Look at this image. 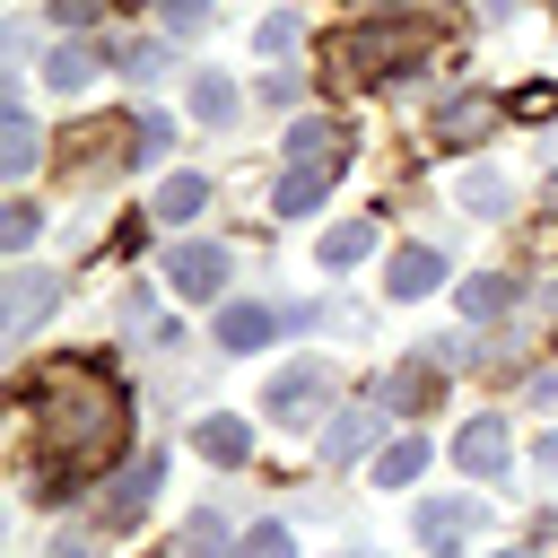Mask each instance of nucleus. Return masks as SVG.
I'll list each match as a JSON object with an SVG mask.
<instances>
[{
    "mask_svg": "<svg viewBox=\"0 0 558 558\" xmlns=\"http://www.w3.org/2000/svg\"><path fill=\"white\" fill-rule=\"evenodd\" d=\"M9 401L35 418V453H26V497L35 506L61 497V488H87L131 445V392L105 357H61L44 375H17Z\"/></svg>",
    "mask_w": 558,
    "mask_h": 558,
    "instance_id": "obj_1",
    "label": "nucleus"
},
{
    "mask_svg": "<svg viewBox=\"0 0 558 558\" xmlns=\"http://www.w3.org/2000/svg\"><path fill=\"white\" fill-rule=\"evenodd\" d=\"M418 61H427V26H418V17H392V9L323 35V70H331V78H401V70H418Z\"/></svg>",
    "mask_w": 558,
    "mask_h": 558,
    "instance_id": "obj_2",
    "label": "nucleus"
},
{
    "mask_svg": "<svg viewBox=\"0 0 558 558\" xmlns=\"http://www.w3.org/2000/svg\"><path fill=\"white\" fill-rule=\"evenodd\" d=\"M331 392H340L331 357H296V366H279V375H270L262 410H270L279 427H314V418H331Z\"/></svg>",
    "mask_w": 558,
    "mask_h": 558,
    "instance_id": "obj_3",
    "label": "nucleus"
},
{
    "mask_svg": "<svg viewBox=\"0 0 558 558\" xmlns=\"http://www.w3.org/2000/svg\"><path fill=\"white\" fill-rule=\"evenodd\" d=\"M497 113H506V105H497L488 87H453V96H436L427 140H436V148H480V140L497 131Z\"/></svg>",
    "mask_w": 558,
    "mask_h": 558,
    "instance_id": "obj_4",
    "label": "nucleus"
},
{
    "mask_svg": "<svg viewBox=\"0 0 558 558\" xmlns=\"http://www.w3.org/2000/svg\"><path fill=\"white\" fill-rule=\"evenodd\" d=\"M384 401H349V410H331V427H323V462L331 471H349V462H375L384 453Z\"/></svg>",
    "mask_w": 558,
    "mask_h": 558,
    "instance_id": "obj_5",
    "label": "nucleus"
},
{
    "mask_svg": "<svg viewBox=\"0 0 558 558\" xmlns=\"http://www.w3.org/2000/svg\"><path fill=\"white\" fill-rule=\"evenodd\" d=\"M157 488H166V453L122 462V471H113V488L96 497V523H105V532H131V523L148 514V497H157Z\"/></svg>",
    "mask_w": 558,
    "mask_h": 558,
    "instance_id": "obj_6",
    "label": "nucleus"
},
{
    "mask_svg": "<svg viewBox=\"0 0 558 558\" xmlns=\"http://www.w3.org/2000/svg\"><path fill=\"white\" fill-rule=\"evenodd\" d=\"M227 270H235V253H227V244H201V235H183V244L166 253V279H174V296H192V305L227 296Z\"/></svg>",
    "mask_w": 558,
    "mask_h": 558,
    "instance_id": "obj_7",
    "label": "nucleus"
},
{
    "mask_svg": "<svg viewBox=\"0 0 558 558\" xmlns=\"http://www.w3.org/2000/svg\"><path fill=\"white\" fill-rule=\"evenodd\" d=\"M480 523H488V497H471V488H462V497H418V514H410V532L427 541V558L453 549V541L480 532Z\"/></svg>",
    "mask_w": 558,
    "mask_h": 558,
    "instance_id": "obj_8",
    "label": "nucleus"
},
{
    "mask_svg": "<svg viewBox=\"0 0 558 558\" xmlns=\"http://www.w3.org/2000/svg\"><path fill=\"white\" fill-rule=\"evenodd\" d=\"M61 288H70L61 270H9V314H0V331H9V340H35V323L61 305Z\"/></svg>",
    "mask_w": 558,
    "mask_h": 558,
    "instance_id": "obj_9",
    "label": "nucleus"
},
{
    "mask_svg": "<svg viewBox=\"0 0 558 558\" xmlns=\"http://www.w3.org/2000/svg\"><path fill=\"white\" fill-rule=\"evenodd\" d=\"M209 340H218L227 357H253V349H270V340H279V305L227 296V305H218V323H209Z\"/></svg>",
    "mask_w": 558,
    "mask_h": 558,
    "instance_id": "obj_10",
    "label": "nucleus"
},
{
    "mask_svg": "<svg viewBox=\"0 0 558 558\" xmlns=\"http://www.w3.org/2000/svg\"><path fill=\"white\" fill-rule=\"evenodd\" d=\"M105 70H113V61H105L87 35H52V44H44V87H52V96H78V87L105 78Z\"/></svg>",
    "mask_w": 558,
    "mask_h": 558,
    "instance_id": "obj_11",
    "label": "nucleus"
},
{
    "mask_svg": "<svg viewBox=\"0 0 558 558\" xmlns=\"http://www.w3.org/2000/svg\"><path fill=\"white\" fill-rule=\"evenodd\" d=\"M445 288V253L436 244H401L392 262H384V296L392 305H418V296H436Z\"/></svg>",
    "mask_w": 558,
    "mask_h": 558,
    "instance_id": "obj_12",
    "label": "nucleus"
},
{
    "mask_svg": "<svg viewBox=\"0 0 558 558\" xmlns=\"http://www.w3.org/2000/svg\"><path fill=\"white\" fill-rule=\"evenodd\" d=\"M453 462H462L471 480H497V471L514 462V436H506V418H497V410H480V418L453 436Z\"/></svg>",
    "mask_w": 558,
    "mask_h": 558,
    "instance_id": "obj_13",
    "label": "nucleus"
},
{
    "mask_svg": "<svg viewBox=\"0 0 558 558\" xmlns=\"http://www.w3.org/2000/svg\"><path fill=\"white\" fill-rule=\"evenodd\" d=\"M340 174H349V157H314V166H288V174H279V192H270V209H279V218H305V209H314V201H323Z\"/></svg>",
    "mask_w": 558,
    "mask_h": 558,
    "instance_id": "obj_14",
    "label": "nucleus"
},
{
    "mask_svg": "<svg viewBox=\"0 0 558 558\" xmlns=\"http://www.w3.org/2000/svg\"><path fill=\"white\" fill-rule=\"evenodd\" d=\"M436 384H445V366H436V357H427V366H418V357H401V366L384 375V392H375V401H384L392 418H418V410H436Z\"/></svg>",
    "mask_w": 558,
    "mask_h": 558,
    "instance_id": "obj_15",
    "label": "nucleus"
},
{
    "mask_svg": "<svg viewBox=\"0 0 558 558\" xmlns=\"http://www.w3.org/2000/svg\"><path fill=\"white\" fill-rule=\"evenodd\" d=\"M279 157H288V166H314V157H349V131H340V122H323V113H296V122L279 131Z\"/></svg>",
    "mask_w": 558,
    "mask_h": 558,
    "instance_id": "obj_16",
    "label": "nucleus"
},
{
    "mask_svg": "<svg viewBox=\"0 0 558 558\" xmlns=\"http://www.w3.org/2000/svg\"><path fill=\"white\" fill-rule=\"evenodd\" d=\"M192 445H201V462H218V471H244V462H253V427L227 418V410H209V418L192 427Z\"/></svg>",
    "mask_w": 558,
    "mask_h": 558,
    "instance_id": "obj_17",
    "label": "nucleus"
},
{
    "mask_svg": "<svg viewBox=\"0 0 558 558\" xmlns=\"http://www.w3.org/2000/svg\"><path fill=\"white\" fill-rule=\"evenodd\" d=\"M375 244H384V227H375V218H340V227H323L314 262H323V270H349V262H366Z\"/></svg>",
    "mask_w": 558,
    "mask_h": 558,
    "instance_id": "obj_18",
    "label": "nucleus"
},
{
    "mask_svg": "<svg viewBox=\"0 0 558 558\" xmlns=\"http://www.w3.org/2000/svg\"><path fill=\"white\" fill-rule=\"evenodd\" d=\"M113 78L157 87V78H166V35H131V44H113Z\"/></svg>",
    "mask_w": 558,
    "mask_h": 558,
    "instance_id": "obj_19",
    "label": "nucleus"
},
{
    "mask_svg": "<svg viewBox=\"0 0 558 558\" xmlns=\"http://www.w3.org/2000/svg\"><path fill=\"white\" fill-rule=\"evenodd\" d=\"M201 209H209V174H166V183H157V218H166V227H192Z\"/></svg>",
    "mask_w": 558,
    "mask_h": 558,
    "instance_id": "obj_20",
    "label": "nucleus"
},
{
    "mask_svg": "<svg viewBox=\"0 0 558 558\" xmlns=\"http://www.w3.org/2000/svg\"><path fill=\"white\" fill-rule=\"evenodd\" d=\"M410 480H427V436H392L375 453V488H410Z\"/></svg>",
    "mask_w": 558,
    "mask_h": 558,
    "instance_id": "obj_21",
    "label": "nucleus"
},
{
    "mask_svg": "<svg viewBox=\"0 0 558 558\" xmlns=\"http://www.w3.org/2000/svg\"><path fill=\"white\" fill-rule=\"evenodd\" d=\"M462 209H471V218H506V209H514V183H506L497 166H471V174H462Z\"/></svg>",
    "mask_w": 558,
    "mask_h": 558,
    "instance_id": "obj_22",
    "label": "nucleus"
},
{
    "mask_svg": "<svg viewBox=\"0 0 558 558\" xmlns=\"http://www.w3.org/2000/svg\"><path fill=\"white\" fill-rule=\"evenodd\" d=\"M514 296H523V288H514L506 270H480V279H462V314H471V323H497Z\"/></svg>",
    "mask_w": 558,
    "mask_h": 558,
    "instance_id": "obj_23",
    "label": "nucleus"
},
{
    "mask_svg": "<svg viewBox=\"0 0 558 558\" xmlns=\"http://www.w3.org/2000/svg\"><path fill=\"white\" fill-rule=\"evenodd\" d=\"M235 549H244V541L227 532V514H192L183 541H174V558H235Z\"/></svg>",
    "mask_w": 558,
    "mask_h": 558,
    "instance_id": "obj_24",
    "label": "nucleus"
},
{
    "mask_svg": "<svg viewBox=\"0 0 558 558\" xmlns=\"http://www.w3.org/2000/svg\"><path fill=\"white\" fill-rule=\"evenodd\" d=\"M35 157H44V140H35V113H26V105H9V131H0V166H9V174H35Z\"/></svg>",
    "mask_w": 558,
    "mask_h": 558,
    "instance_id": "obj_25",
    "label": "nucleus"
},
{
    "mask_svg": "<svg viewBox=\"0 0 558 558\" xmlns=\"http://www.w3.org/2000/svg\"><path fill=\"white\" fill-rule=\"evenodd\" d=\"M131 157L122 166H166V148H174V122L166 113H131V140H122Z\"/></svg>",
    "mask_w": 558,
    "mask_h": 558,
    "instance_id": "obj_26",
    "label": "nucleus"
},
{
    "mask_svg": "<svg viewBox=\"0 0 558 558\" xmlns=\"http://www.w3.org/2000/svg\"><path fill=\"white\" fill-rule=\"evenodd\" d=\"M192 113H201L209 131H227V122H235V87H227L218 70H201V78H192Z\"/></svg>",
    "mask_w": 558,
    "mask_h": 558,
    "instance_id": "obj_27",
    "label": "nucleus"
},
{
    "mask_svg": "<svg viewBox=\"0 0 558 558\" xmlns=\"http://www.w3.org/2000/svg\"><path fill=\"white\" fill-rule=\"evenodd\" d=\"M209 17H218V0H157V26L166 35H201Z\"/></svg>",
    "mask_w": 558,
    "mask_h": 558,
    "instance_id": "obj_28",
    "label": "nucleus"
},
{
    "mask_svg": "<svg viewBox=\"0 0 558 558\" xmlns=\"http://www.w3.org/2000/svg\"><path fill=\"white\" fill-rule=\"evenodd\" d=\"M253 96H262V105H305V70H288V61H279V70H262V78H253Z\"/></svg>",
    "mask_w": 558,
    "mask_h": 558,
    "instance_id": "obj_29",
    "label": "nucleus"
},
{
    "mask_svg": "<svg viewBox=\"0 0 558 558\" xmlns=\"http://www.w3.org/2000/svg\"><path fill=\"white\" fill-rule=\"evenodd\" d=\"M35 235H44V209H35V201H9V218H0V244H9V253H26Z\"/></svg>",
    "mask_w": 558,
    "mask_h": 558,
    "instance_id": "obj_30",
    "label": "nucleus"
},
{
    "mask_svg": "<svg viewBox=\"0 0 558 558\" xmlns=\"http://www.w3.org/2000/svg\"><path fill=\"white\" fill-rule=\"evenodd\" d=\"M506 113H523V122H541V113H558V78H523V87L506 96Z\"/></svg>",
    "mask_w": 558,
    "mask_h": 558,
    "instance_id": "obj_31",
    "label": "nucleus"
},
{
    "mask_svg": "<svg viewBox=\"0 0 558 558\" xmlns=\"http://www.w3.org/2000/svg\"><path fill=\"white\" fill-rule=\"evenodd\" d=\"M235 558H296V532H288V523H253Z\"/></svg>",
    "mask_w": 558,
    "mask_h": 558,
    "instance_id": "obj_32",
    "label": "nucleus"
},
{
    "mask_svg": "<svg viewBox=\"0 0 558 558\" xmlns=\"http://www.w3.org/2000/svg\"><path fill=\"white\" fill-rule=\"evenodd\" d=\"M253 44H262L270 61H279V52H296V17H288V9H270V17L253 26Z\"/></svg>",
    "mask_w": 558,
    "mask_h": 558,
    "instance_id": "obj_33",
    "label": "nucleus"
},
{
    "mask_svg": "<svg viewBox=\"0 0 558 558\" xmlns=\"http://www.w3.org/2000/svg\"><path fill=\"white\" fill-rule=\"evenodd\" d=\"M96 9H105V0H52V26H61V35H87Z\"/></svg>",
    "mask_w": 558,
    "mask_h": 558,
    "instance_id": "obj_34",
    "label": "nucleus"
},
{
    "mask_svg": "<svg viewBox=\"0 0 558 558\" xmlns=\"http://www.w3.org/2000/svg\"><path fill=\"white\" fill-rule=\"evenodd\" d=\"M532 462H541V471L558 480V427H541V445H532Z\"/></svg>",
    "mask_w": 558,
    "mask_h": 558,
    "instance_id": "obj_35",
    "label": "nucleus"
},
{
    "mask_svg": "<svg viewBox=\"0 0 558 558\" xmlns=\"http://www.w3.org/2000/svg\"><path fill=\"white\" fill-rule=\"evenodd\" d=\"M44 558H87V541H78V532H61V541H52Z\"/></svg>",
    "mask_w": 558,
    "mask_h": 558,
    "instance_id": "obj_36",
    "label": "nucleus"
},
{
    "mask_svg": "<svg viewBox=\"0 0 558 558\" xmlns=\"http://www.w3.org/2000/svg\"><path fill=\"white\" fill-rule=\"evenodd\" d=\"M541 314H549V323H558V270H549V279H541Z\"/></svg>",
    "mask_w": 558,
    "mask_h": 558,
    "instance_id": "obj_37",
    "label": "nucleus"
},
{
    "mask_svg": "<svg viewBox=\"0 0 558 558\" xmlns=\"http://www.w3.org/2000/svg\"><path fill=\"white\" fill-rule=\"evenodd\" d=\"M480 9H488V17H514V0H480Z\"/></svg>",
    "mask_w": 558,
    "mask_h": 558,
    "instance_id": "obj_38",
    "label": "nucleus"
},
{
    "mask_svg": "<svg viewBox=\"0 0 558 558\" xmlns=\"http://www.w3.org/2000/svg\"><path fill=\"white\" fill-rule=\"evenodd\" d=\"M340 558H375V549H366V541H357V549H340Z\"/></svg>",
    "mask_w": 558,
    "mask_h": 558,
    "instance_id": "obj_39",
    "label": "nucleus"
},
{
    "mask_svg": "<svg viewBox=\"0 0 558 558\" xmlns=\"http://www.w3.org/2000/svg\"><path fill=\"white\" fill-rule=\"evenodd\" d=\"M541 201H549V209H558V174H549V192H541Z\"/></svg>",
    "mask_w": 558,
    "mask_h": 558,
    "instance_id": "obj_40",
    "label": "nucleus"
},
{
    "mask_svg": "<svg viewBox=\"0 0 558 558\" xmlns=\"http://www.w3.org/2000/svg\"><path fill=\"white\" fill-rule=\"evenodd\" d=\"M549 166H558V122H549Z\"/></svg>",
    "mask_w": 558,
    "mask_h": 558,
    "instance_id": "obj_41",
    "label": "nucleus"
},
{
    "mask_svg": "<svg viewBox=\"0 0 558 558\" xmlns=\"http://www.w3.org/2000/svg\"><path fill=\"white\" fill-rule=\"evenodd\" d=\"M113 9H148V0H113Z\"/></svg>",
    "mask_w": 558,
    "mask_h": 558,
    "instance_id": "obj_42",
    "label": "nucleus"
},
{
    "mask_svg": "<svg viewBox=\"0 0 558 558\" xmlns=\"http://www.w3.org/2000/svg\"><path fill=\"white\" fill-rule=\"evenodd\" d=\"M549 9H558V0H549Z\"/></svg>",
    "mask_w": 558,
    "mask_h": 558,
    "instance_id": "obj_43",
    "label": "nucleus"
}]
</instances>
